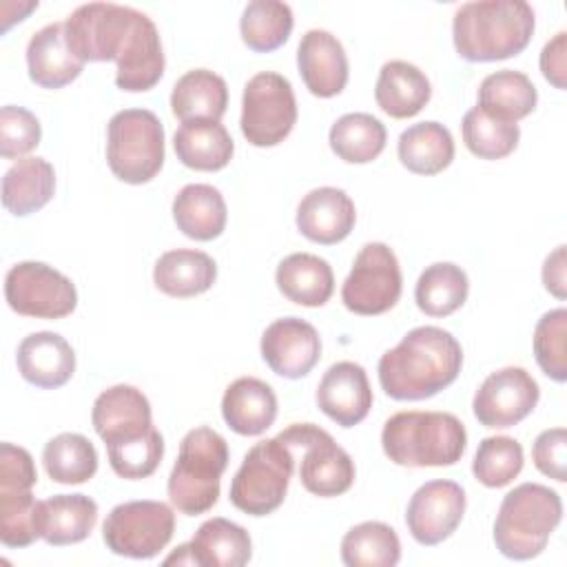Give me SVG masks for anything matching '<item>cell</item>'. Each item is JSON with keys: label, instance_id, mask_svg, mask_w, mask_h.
Wrapping results in <instances>:
<instances>
[{"label": "cell", "instance_id": "9a60e30c", "mask_svg": "<svg viewBox=\"0 0 567 567\" xmlns=\"http://www.w3.org/2000/svg\"><path fill=\"white\" fill-rule=\"evenodd\" d=\"M540 399L536 379L518 365L492 372L474 394L472 410L481 425L505 430L532 414Z\"/></svg>", "mask_w": 567, "mask_h": 567}, {"label": "cell", "instance_id": "d6a6232c", "mask_svg": "<svg viewBox=\"0 0 567 567\" xmlns=\"http://www.w3.org/2000/svg\"><path fill=\"white\" fill-rule=\"evenodd\" d=\"M188 545L199 567H241L252 556L248 532L221 516L202 523Z\"/></svg>", "mask_w": 567, "mask_h": 567}, {"label": "cell", "instance_id": "7bdbcfd3", "mask_svg": "<svg viewBox=\"0 0 567 567\" xmlns=\"http://www.w3.org/2000/svg\"><path fill=\"white\" fill-rule=\"evenodd\" d=\"M534 357L538 368L556 383L567 379V310L545 312L534 328Z\"/></svg>", "mask_w": 567, "mask_h": 567}, {"label": "cell", "instance_id": "74e56055", "mask_svg": "<svg viewBox=\"0 0 567 567\" xmlns=\"http://www.w3.org/2000/svg\"><path fill=\"white\" fill-rule=\"evenodd\" d=\"M341 560L348 567H394L401 560V540L390 525L365 520L346 532Z\"/></svg>", "mask_w": 567, "mask_h": 567}, {"label": "cell", "instance_id": "9c48e42d", "mask_svg": "<svg viewBox=\"0 0 567 567\" xmlns=\"http://www.w3.org/2000/svg\"><path fill=\"white\" fill-rule=\"evenodd\" d=\"M38 472L31 454L13 443L0 445V540L29 547L40 538V501L33 496Z\"/></svg>", "mask_w": 567, "mask_h": 567}, {"label": "cell", "instance_id": "4dcf8cb0", "mask_svg": "<svg viewBox=\"0 0 567 567\" xmlns=\"http://www.w3.org/2000/svg\"><path fill=\"white\" fill-rule=\"evenodd\" d=\"M55 193V171L44 157H20L2 177V206L27 217L51 202Z\"/></svg>", "mask_w": 567, "mask_h": 567}, {"label": "cell", "instance_id": "277c9868", "mask_svg": "<svg viewBox=\"0 0 567 567\" xmlns=\"http://www.w3.org/2000/svg\"><path fill=\"white\" fill-rule=\"evenodd\" d=\"M465 425L450 412H396L381 432L385 456L403 467H443L461 461Z\"/></svg>", "mask_w": 567, "mask_h": 567}, {"label": "cell", "instance_id": "52a82bcc", "mask_svg": "<svg viewBox=\"0 0 567 567\" xmlns=\"http://www.w3.org/2000/svg\"><path fill=\"white\" fill-rule=\"evenodd\" d=\"M106 162L126 184H146L164 166V126L148 109L117 111L106 126Z\"/></svg>", "mask_w": 567, "mask_h": 567}, {"label": "cell", "instance_id": "ffe728a7", "mask_svg": "<svg viewBox=\"0 0 567 567\" xmlns=\"http://www.w3.org/2000/svg\"><path fill=\"white\" fill-rule=\"evenodd\" d=\"M297 66L306 89L317 97L339 95L348 84V55L330 31L310 29L301 35Z\"/></svg>", "mask_w": 567, "mask_h": 567}, {"label": "cell", "instance_id": "f1b7e54d", "mask_svg": "<svg viewBox=\"0 0 567 567\" xmlns=\"http://www.w3.org/2000/svg\"><path fill=\"white\" fill-rule=\"evenodd\" d=\"M217 279V264L204 250L177 248L164 252L153 268V284L168 297L186 299L206 292Z\"/></svg>", "mask_w": 567, "mask_h": 567}, {"label": "cell", "instance_id": "484cf974", "mask_svg": "<svg viewBox=\"0 0 567 567\" xmlns=\"http://www.w3.org/2000/svg\"><path fill=\"white\" fill-rule=\"evenodd\" d=\"M275 281L279 292L299 306L319 308L334 292V275L330 264L312 252H292L277 266Z\"/></svg>", "mask_w": 567, "mask_h": 567}, {"label": "cell", "instance_id": "3957f363", "mask_svg": "<svg viewBox=\"0 0 567 567\" xmlns=\"http://www.w3.org/2000/svg\"><path fill=\"white\" fill-rule=\"evenodd\" d=\"M534 9L523 0H478L456 9L452 38L467 62H496L518 55L532 40Z\"/></svg>", "mask_w": 567, "mask_h": 567}, {"label": "cell", "instance_id": "7dc6e473", "mask_svg": "<svg viewBox=\"0 0 567 567\" xmlns=\"http://www.w3.org/2000/svg\"><path fill=\"white\" fill-rule=\"evenodd\" d=\"M540 71L543 78L556 89H565L567 73V33L558 31L540 51Z\"/></svg>", "mask_w": 567, "mask_h": 567}, {"label": "cell", "instance_id": "b9f144b4", "mask_svg": "<svg viewBox=\"0 0 567 567\" xmlns=\"http://www.w3.org/2000/svg\"><path fill=\"white\" fill-rule=\"evenodd\" d=\"M523 447L512 436H487L478 443L472 474L485 487H505L523 470Z\"/></svg>", "mask_w": 567, "mask_h": 567}, {"label": "cell", "instance_id": "44dd1931", "mask_svg": "<svg viewBox=\"0 0 567 567\" xmlns=\"http://www.w3.org/2000/svg\"><path fill=\"white\" fill-rule=\"evenodd\" d=\"M357 210L350 195L334 186H319L306 193L297 206L299 233L321 246L343 241L354 228Z\"/></svg>", "mask_w": 567, "mask_h": 567}, {"label": "cell", "instance_id": "603a6c76", "mask_svg": "<svg viewBox=\"0 0 567 567\" xmlns=\"http://www.w3.org/2000/svg\"><path fill=\"white\" fill-rule=\"evenodd\" d=\"M27 69L31 82L42 89H62L82 73L84 62L69 49L64 22H51L31 35Z\"/></svg>", "mask_w": 567, "mask_h": 567}, {"label": "cell", "instance_id": "ba28073f", "mask_svg": "<svg viewBox=\"0 0 567 567\" xmlns=\"http://www.w3.org/2000/svg\"><path fill=\"white\" fill-rule=\"evenodd\" d=\"M297 454L279 436L255 443L230 481V503L250 516L272 514L286 498Z\"/></svg>", "mask_w": 567, "mask_h": 567}, {"label": "cell", "instance_id": "1f68e13d", "mask_svg": "<svg viewBox=\"0 0 567 567\" xmlns=\"http://www.w3.org/2000/svg\"><path fill=\"white\" fill-rule=\"evenodd\" d=\"M228 106L226 80L208 69L186 71L173 86L171 111L182 122L215 120L219 122Z\"/></svg>", "mask_w": 567, "mask_h": 567}, {"label": "cell", "instance_id": "5bb4252c", "mask_svg": "<svg viewBox=\"0 0 567 567\" xmlns=\"http://www.w3.org/2000/svg\"><path fill=\"white\" fill-rule=\"evenodd\" d=\"M4 299L22 317L62 319L78 306L73 281L42 261H20L4 277Z\"/></svg>", "mask_w": 567, "mask_h": 567}, {"label": "cell", "instance_id": "f546056e", "mask_svg": "<svg viewBox=\"0 0 567 567\" xmlns=\"http://www.w3.org/2000/svg\"><path fill=\"white\" fill-rule=\"evenodd\" d=\"M173 219L186 237L210 241L226 228L224 195L210 184H186L173 199Z\"/></svg>", "mask_w": 567, "mask_h": 567}, {"label": "cell", "instance_id": "e0dca14e", "mask_svg": "<svg viewBox=\"0 0 567 567\" xmlns=\"http://www.w3.org/2000/svg\"><path fill=\"white\" fill-rule=\"evenodd\" d=\"M91 423L106 450L128 445L153 430L151 403L142 390L120 383L104 390L91 412Z\"/></svg>", "mask_w": 567, "mask_h": 567}, {"label": "cell", "instance_id": "8fae6325", "mask_svg": "<svg viewBox=\"0 0 567 567\" xmlns=\"http://www.w3.org/2000/svg\"><path fill=\"white\" fill-rule=\"evenodd\" d=\"M297 122V100L288 78L275 71L252 75L241 95L239 126L248 144L266 148L284 142Z\"/></svg>", "mask_w": 567, "mask_h": 567}, {"label": "cell", "instance_id": "e575fe53", "mask_svg": "<svg viewBox=\"0 0 567 567\" xmlns=\"http://www.w3.org/2000/svg\"><path fill=\"white\" fill-rule=\"evenodd\" d=\"M538 102L534 82L514 69H501L483 78L478 86V109L503 122H518L527 117Z\"/></svg>", "mask_w": 567, "mask_h": 567}, {"label": "cell", "instance_id": "f6af8a7d", "mask_svg": "<svg viewBox=\"0 0 567 567\" xmlns=\"http://www.w3.org/2000/svg\"><path fill=\"white\" fill-rule=\"evenodd\" d=\"M40 137L42 126L31 111L13 104L0 109V153L4 159H20L40 144Z\"/></svg>", "mask_w": 567, "mask_h": 567}, {"label": "cell", "instance_id": "d4e9b609", "mask_svg": "<svg viewBox=\"0 0 567 567\" xmlns=\"http://www.w3.org/2000/svg\"><path fill=\"white\" fill-rule=\"evenodd\" d=\"M432 97V84L427 75L412 62L390 60L381 66L374 100L379 109L394 117L405 120L414 117Z\"/></svg>", "mask_w": 567, "mask_h": 567}, {"label": "cell", "instance_id": "60d3db41", "mask_svg": "<svg viewBox=\"0 0 567 567\" xmlns=\"http://www.w3.org/2000/svg\"><path fill=\"white\" fill-rule=\"evenodd\" d=\"M461 133L467 151L481 159L507 157L520 140V128L516 122L496 120L478 106L463 115Z\"/></svg>", "mask_w": 567, "mask_h": 567}, {"label": "cell", "instance_id": "7a4b0ae2", "mask_svg": "<svg viewBox=\"0 0 567 567\" xmlns=\"http://www.w3.org/2000/svg\"><path fill=\"white\" fill-rule=\"evenodd\" d=\"M463 365L456 337L439 326L410 330L377 365L381 390L394 401H423L452 385Z\"/></svg>", "mask_w": 567, "mask_h": 567}, {"label": "cell", "instance_id": "836d02e7", "mask_svg": "<svg viewBox=\"0 0 567 567\" xmlns=\"http://www.w3.org/2000/svg\"><path fill=\"white\" fill-rule=\"evenodd\" d=\"M396 153L401 164L416 175H436L454 159V140L447 126L427 120L408 126L399 135Z\"/></svg>", "mask_w": 567, "mask_h": 567}, {"label": "cell", "instance_id": "d590c367", "mask_svg": "<svg viewBox=\"0 0 567 567\" xmlns=\"http://www.w3.org/2000/svg\"><path fill=\"white\" fill-rule=\"evenodd\" d=\"M385 126L370 113H346L330 126V148L348 164H368L385 148Z\"/></svg>", "mask_w": 567, "mask_h": 567}, {"label": "cell", "instance_id": "cb8c5ba5", "mask_svg": "<svg viewBox=\"0 0 567 567\" xmlns=\"http://www.w3.org/2000/svg\"><path fill=\"white\" fill-rule=\"evenodd\" d=\"M221 416L233 432L259 436L277 419V394L257 377H239L221 396Z\"/></svg>", "mask_w": 567, "mask_h": 567}, {"label": "cell", "instance_id": "c3c4849f", "mask_svg": "<svg viewBox=\"0 0 567 567\" xmlns=\"http://www.w3.org/2000/svg\"><path fill=\"white\" fill-rule=\"evenodd\" d=\"M565 246H558L554 252L547 255L543 264V284L545 290L551 292L558 299L567 297V284H565Z\"/></svg>", "mask_w": 567, "mask_h": 567}, {"label": "cell", "instance_id": "8d00e7d4", "mask_svg": "<svg viewBox=\"0 0 567 567\" xmlns=\"http://www.w3.org/2000/svg\"><path fill=\"white\" fill-rule=\"evenodd\" d=\"M470 292L467 275L452 261H436L427 266L414 288V301L427 317H447L456 312Z\"/></svg>", "mask_w": 567, "mask_h": 567}, {"label": "cell", "instance_id": "ac0fdd59", "mask_svg": "<svg viewBox=\"0 0 567 567\" xmlns=\"http://www.w3.org/2000/svg\"><path fill=\"white\" fill-rule=\"evenodd\" d=\"M261 359L284 379L306 377L321 357V339L312 323L299 317L272 321L261 334Z\"/></svg>", "mask_w": 567, "mask_h": 567}, {"label": "cell", "instance_id": "2e32d148", "mask_svg": "<svg viewBox=\"0 0 567 567\" xmlns=\"http://www.w3.org/2000/svg\"><path fill=\"white\" fill-rule=\"evenodd\" d=\"M465 514V492L458 483L436 478L423 483L410 498L405 525L419 545L432 547L454 534Z\"/></svg>", "mask_w": 567, "mask_h": 567}, {"label": "cell", "instance_id": "83f0119b", "mask_svg": "<svg viewBox=\"0 0 567 567\" xmlns=\"http://www.w3.org/2000/svg\"><path fill=\"white\" fill-rule=\"evenodd\" d=\"M177 159L193 171H221L235 153L230 133L221 122L193 120L182 122L173 135Z\"/></svg>", "mask_w": 567, "mask_h": 567}, {"label": "cell", "instance_id": "681fc988", "mask_svg": "<svg viewBox=\"0 0 567 567\" xmlns=\"http://www.w3.org/2000/svg\"><path fill=\"white\" fill-rule=\"evenodd\" d=\"M164 563H166V565H171V563H177V565H195V558H193L190 545H188V543L179 545V547H177V551H173Z\"/></svg>", "mask_w": 567, "mask_h": 567}, {"label": "cell", "instance_id": "6da1fadb", "mask_svg": "<svg viewBox=\"0 0 567 567\" xmlns=\"http://www.w3.org/2000/svg\"><path fill=\"white\" fill-rule=\"evenodd\" d=\"M66 44L82 62L117 64L115 84L140 93L153 89L164 75V49L155 22L124 4H80L66 20Z\"/></svg>", "mask_w": 567, "mask_h": 567}, {"label": "cell", "instance_id": "8992f818", "mask_svg": "<svg viewBox=\"0 0 567 567\" xmlns=\"http://www.w3.org/2000/svg\"><path fill=\"white\" fill-rule=\"evenodd\" d=\"M228 465V443L213 427H195L179 443V456L168 476V498L186 516L208 512L219 498Z\"/></svg>", "mask_w": 567, "mask_h": 567}, {"label": "cell", "instance_id": "ee69618b", "mask_svg": "<svg viewBox=\"0 0 567 567\" xmlns=\"http://www.w3.org/2000/svg\"><path fill=\"white\" fill-rule=\"evenodd\" d=\"M106 452H109V463L120 478L137 481V478L151 476L159 467L164 456V439L159 430L153 427L146 436L122 447H111Z\"/></svg>", "mask_w": 567, "mask_h": 567}, {"label": "cell", "instance_id": "7402d4cb", "mask_svg": "<svg viewBox=\"0 0 567 567\" xmlns=\"http://www.w3.org/2000/svg\"><path fill=\"white\" fill-rule=\"evenodd\" d=\"M18 372L22 379L42 390L62 388L75 372V352L58 332H31L18 346Z\"/></svg>", "mask_w": 567, "mask_h": 567}, {"label": "cell", "instance_id": "4316f807", "mask_svg": "<svg viewBox=\"0 0 567 567\" xmlns=\"http://www.w3.org/2000/svg\"><path fill=\"white\" fill-rule=\"evenodd\" d=\"M97 523V503L86 494H55L40 501V538L53 547L84 540Z\"/></svg>", "mask_w": 567, "mask_h": 567}, {"label": "cell", "instance_id": "d6986e66", "mask_svg": "<svg viewBox=\"0 0 567 567\" xmlns=\"http://www.w3.org/2000/svg\"><path fill=\"white\" fill-rule=\"evenodd\" d=\"M372 388L365 370L354 361L330 365L317 385V405L341 427L359 425L372 408Z\"/></svg>", "mask_w": 567, "mask_h": 567}, {"label": "cell", "instance_id": "f35d334b", "mask_svg": "<svg viewBox=\"0 0 567 567\" xmlns=\"http://www.w3.org/2000/svg\"><path fill=\"white\" fill-rule=\"evenodd\" d=\"M42 463L51 481L80 485L97 472V450L86 436L78 432H62L44 445Z\"/></svg>", "mask_w": 567, "mask_h": 567}, {"label": "cell", "instance_id": "4fadbf2b", "mask_svg": "<svg viewBox=\"0 0 567 567\" xmlns=\"http://www.w3.org/2000/svg\"><path fill=\"white\" fill-rule=\"evenodd\" d=\"M403 277L394 250L383 241L365 244L341 286L343 306L363 317L392 310L401 297Z\"/></svg>", "mask_w": 567, "mask_h": 567}, {"label": "cell", "instance_id": "bcb514c9", "mask_svg": "<svg viewBox=\"0 0 567 567\" xmlns=\"http://www.w3.org/2000/svg\"><path fill=\"white\" fill-rule=\"evenodd\" d=\"M534 465L540 474L565 483L567 481V432L565 427L543 430L532 447Z\"/></svg>", "mask_w": 567, "mask_h": 567}, {"label": "cell", "instance_id": "30bf717a", "mask_svg": "<svg viewBox=\"0 0 567 567\" xmlns=\"http://www.w3.org/2000/svg\"><path fill=\"white\" fill-rule=\"evenodd\" d=\"M292 452H301L299 481L321 498L346 494L354 483V461L337 441L315 423H292L277 434Z\"/></svg>", "mask_w": 567, "mask_h": 567}, {"label": "cell", "instance_id": "ab89813d", "mask_svg": "<svg viewBox=\"0 0 567 567\" xmlns=\"http://www.w3.org/2000/svg\"><path fill=\"white\" fill-rule=\"evenodd\" d=\"M292 9L279 0H252L244 7L239 33L244 44L257 53L279 49L292 31Z\"/></svg>", "mask_w": 567, "mask_h": 567}, {"label": "cell", "instance_id": "7c38bea8", "mask_svg": "<svg viewBox=\"0 0 567 567\" xmlns=\"http://www.w3.org/2000/svg\"><path fill=\"white\" fill-rule=\"evenodd\" d=\"M175 514L162 501H126L115 505L104 525V545L126 558L146 560L157 556L173 538Z\"/></svg>", "mask_w": 567, "mask_h": 567}, {"label": "cell", "instance_id": "5b68a950", "mask_svg": "<svg viewBox=\"0 0 567 567\" xmlns=\"http://www.w3.org/2000/svg\"><path fill=\"white\" fill-rule=\"evenodd\" d=\"M563 518L556 489L540 483H520L501 501L494 520L496 549L512 560L536 558Z\"/></svg>", "mask_w": 567, "mask_h": 567}]
</instances>
